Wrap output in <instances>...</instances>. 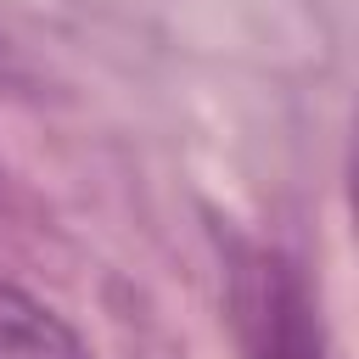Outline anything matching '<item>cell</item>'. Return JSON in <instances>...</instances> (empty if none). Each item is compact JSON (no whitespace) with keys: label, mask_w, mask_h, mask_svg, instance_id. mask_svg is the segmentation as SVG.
I'll list each match as a JSON object with an SVG mask.
<instances>
[{"label":"cell","mask_w":359,"mask_h":359,"mask_svg":"<svg viewBox=\"0 0 359 359\" xmlns=\"http://www.w3.org/2000/svg\"><path fill=\"white\" fill-rule=\"evenodd\" d=\"M230 325L247 359H325L309 280L269 247L230 241Z\"/></svg>","instance_id":"obj_1"},{"label":"cell","mask_w":359,"mask_h":359,"mask_svg":"<svg viewBox=\"0 0 359 359\" xmlns=\"http://www.w3.org/2000/svg\"><path fill=\"white\" fill-rule=\"evenodd\" d=\"M0 359H90V348L56 309L22 286H0Z\"/></svg>","instance_id":"obj_2"}]
</instances>
